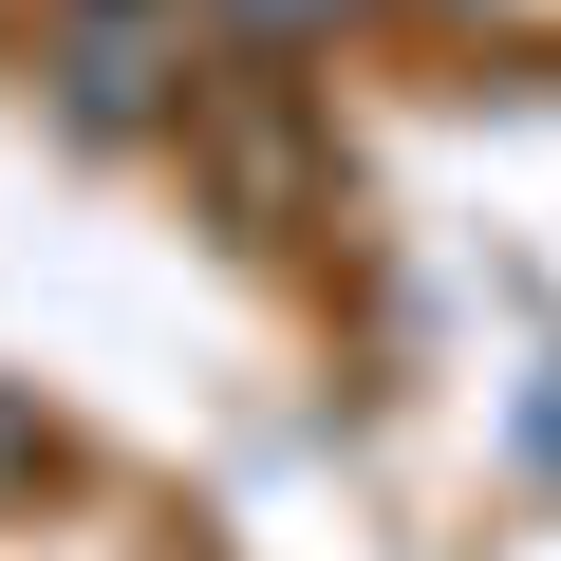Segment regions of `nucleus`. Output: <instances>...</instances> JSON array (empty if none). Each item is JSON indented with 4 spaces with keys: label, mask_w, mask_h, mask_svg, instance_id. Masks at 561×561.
Segmentation results:
<instances>
[{
    "label": "nucleus",
    "mask_w": 561,
    "mask_h": 561,
    "mask_svg": "<svg viewBox=\"0 0 561 561\" xmlns=\"http://www.w3.org/2000/svg\"><path fill=\"white\" fill-rule=\"evenodd\" d=\"M57 113H76V131H131V113H150V20H94V38L57 57Z\"/></svg>",
    "instance_id": "obj_1"
},
{
    "label": "nucleus",
    "mask_w": 561,
    "mask_h": 561,
    "mask_svg": "<svg viewBox=\"0 0 561 561\" xmlns=\"http://www.w3.org/2000/svg\"><path fill=\"white\" fill-rule=\"evenodd\" d=\"M225 20H243V38H300V20H319V0H225Z\"/></svg>",
    "instance_id": "obj_2"
},
{
    "label": "nucleus",
    "mask_w": 561,
    "mask_h": 561,
    "mask_svg": "<svg viewBox=\"0 0 561 561\" xmlns=\"http://www.w3.org/2000/svg\"><path fill=\"white\" fill-rule=\"evenodd\" d=\"M20 468H38V412H20V393H0V486H20Z\"/></svg>",
    "instance_id": "obj_3"
}]
</instances>
